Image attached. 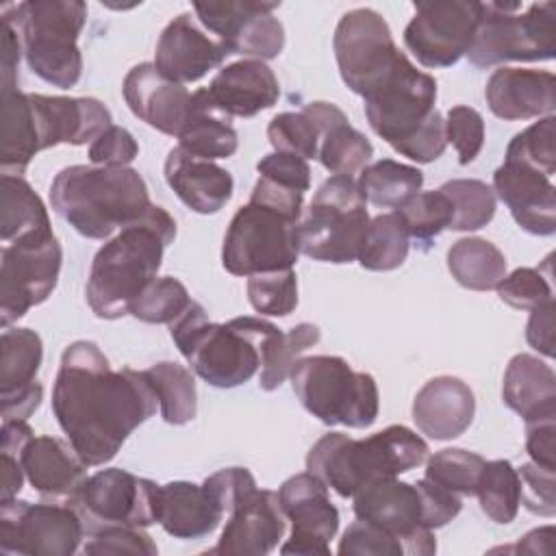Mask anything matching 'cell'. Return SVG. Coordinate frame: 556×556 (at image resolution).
I'll use <instances>...</instances> for the list:
<instances>
[{
  "mask_svg": "<svg viewBox=\"0 0 556 556\" xmlns=\"http://www.w3.org/2000/svg\"><path fill=\"white\" fill-rule=\"evenodd\" d=\"M156 404L146 371L111 369L93 341H74L63 350L52 413L89 467L109 463L128 434L156 413Z\"/></svg>",
  "mask_w": 556,
  "mask_h": 556,
  "instance_id": "6da1fadb",
  "label": "cell"
},
{
  "mask_svg": "<svg viewBox=\"0 0 556 556\" xmlns=\"http://www.w3.org/2000/svg\"><path fill=\"white\" fill-rule=\"evenodd\" d=\"M167 326L191 369L217 389H232L248 382L263 369L282 337L278 326L250 315L213 324L204 306L195 300Z\"/></svg>",
  "mask_w": 556,
  "mask_h": 556,
  "instance_id": "7a4b0ae2",
  "label": "cell"
},
{
  "mask_svg": "<svg viewBox=\"0 0 556 556\" xmlns=\"http://www.w3.org/2000/svg\"><path fill=\"white\" fill-rule=\"evenodd\" d=\"M176 239V222L152 204L141 219L113 235L93 256L87 302L96 317L130 315L132 302L156 278L165 248Z\"/></svg>",
  "mask_w": 556,
  "mask_h": 556,
  "instance_id": "3957f363",
  "label": "cell"
},
{
  "mask_svg": "<svg viewBox=\"0 0 556 556\" xmlns=\"http://www.w3.org/2000/svg\"><path fill=\"white\" fill-rule=\"evenodd\" d=\"M363 102L371 130L397 154L415 163H432L445 152V119L434 109L437 80L417 70L406 54L363 96Z\"/></svg>",
  "mask_w": 556,
  "mask_h": 556,
  "instance_id": "277c9868",
  "label": "cell"
},
{
  "mask_svg": "<svg viewBox=\"0 0 556 556\" xmlns=\"http://www.w3.org/2000/svg\"><path fill=\"white\" fill-rule=\"evenodd\" d=\"M50 204L78 235L111 239L152 206L146 180L132 167L70 165L50 185Z\"/></svg>",
  "mask_w": 556,
  "mask_h": 556,
  "instance_id": "5b68a950",
  "label": "cell"
},
{
  "mask_svg": "<svg viewBox=\"0 0 556 556\" xmlns=\"http://www.w3.org/2000/svg\"><path fill=\"white\" fill-rule=\"evenodd\" d=\"M428 443L406 426H387L365 439L328 432L308 450L306 471L341 497H354L363 486L395 478L426 463Z\"/></svg>",
  "mask_w": 556,
  "mask_h": 556,
  "instance_id": "8992f818",
  "label": "cell"
},
{
  "mask_svg": "<svg viewBox=\"0 0 556 556\" xmlns=\"http://www.w3.org/2000/svg\"><path fill=\"white\" fill-rule=\"evenodd\" d=\"M2 20L15 26L33 74L59 89H70L80 80L78 35L87 20L85 2L26 0L2 7Z\"/></svg>",
  "mask_w": 556,
  "mask_h": 556,
  "instance_id": "52a82bcc",
  "label": "cell"
},
{
  "mask_svg": "<svg viewBox=\"0 0 556 556\" xmlns=\"http://www.w3.org/2000/svg\"><path fill=\"white\" fill-rule=\"evenodd\" d=\"M289 378L302 406L326 426L369 428L378 417L374 376L354 371L341 356H300Z\"/></svg>",
  "mask_w": 556,
  "mask_h": 556,
  "instance_id": "ba28073f",
  "label": "cell"
},
{
  "mask_svg": "<svg viewBox=\"0 0 556 556\" xmlns=\"http://www.w3.org/2000/svg\"><path fill=\"white\" fill-rule=\"evenodd\" d=\"M367 228V202L358 182L352 176H330L298 219L295 239L300 254L341 265L358 258Z\"/></svg>",
  "mask_w": 556,
  "mask_h": 556,
  "instance_id": "9c48e42d",
  "label": "cell"
},
{
  "mask_svg": "<svg viewBox=\"0 0 556 556\" xmlns=\"http://www.w3.org/2000/svg\"><path fill=\"white\" fill-rule=\"evenodd\" d=\"M556 54V2H482V17L467 59L476 67L508 61H549Z\"/></svg>",
  "mask_w": 556,
  "mask_h": 556,
  "instance_id": "30bf717a",
  "label": "cell"
},
{
  "mask_svg": "<svg viewBox=\"0 0 556 556\" xmlns=\"http://www.w3.org/2000/svg\"><path fill=\"white\" fill-rule=\"evenodd\" d=\"M295 224L298 222H289L261 204L248 202L232 215L224 235V269L243 278L263 271L293 269L300 256Z\"/></svg>",
  "mask_w": 556,
  "mask_h": 556,
  "instance_id": "8fae6325",
  "label": "cell"
},
{
  "mask_svg": "<svg viewBox=\"0 0 556 556\" xmlns=\"http://www.w3.org/2000/svg\"><path fill=\"white\" fill-rule=\"evenodd\" d=\"M80 513L67 502L0 504V552L24 556H72L85 539Z\"/></svg>",
  "mask_w": 556,
  "mask_h": 556,
  "instance_id": "7c38bea8",
  "label": "cell"
},
{
  "mask_svg": "<svg viewBox=\"0 0 556 556\" xmlns=\"http://www.w3.org/2000/svg\"><path fill=\"white\" fill-rule=\"evenodd\" d=\"M341 80L358 96L378 87L404 56L387 20L374 9H352L341 15L332 37Z\"/></svg>",
  "mask_w": 556,
  "mask_h": 556,
  "instance_id": "4fadbf2b",
  "label": "cell"
},
{
  "mask_svg": "<svg viewBox=\"0 0 556 556\" xmlns=\"http://www.w3.org/2000/svg\"><path fill=\"white\" fill-rule=\"evenodd\" d=\"M156 489L148 478L111 467L89 476L70 504L80 513L87 536L106 528H148L156 523Z\"/></svg>",
  "mask_w": 556,
  "mask_h": 556,
  "instance_id": "5bb4252c",
  "label": "cell"
},
{
  "mask_svg": "<svg viewBox=\"0 0 556 556\" xmlns=\"http://www.w3.org/2000/svg\"><path fill=\"white\" fill-rule=\"evenodd\" d=\"M63 252L56 237L2 245L0 252V321L9 328L28 308L48 300L61 271Z\"/></svg>",
  "mask_w": 556,
  "mask_h": 556,
  "instance_id": "9a60e30c",
  "label": "cell"
},
{
  "mask_svg": "<svg viewBox=\"0 0 556 556\" xmlns=\"http://www.w3.org/2000/svg\"><path fill=\"white\" fill-rule=\"evenodd\" d=\"M480 17L482 2H415V15L404 28V43L424 67H452L467 54Z\"/></svg>",
  "mask_w": 556,
  "mask_h": 556,
  "instance_id": "2e32d148",
  "label": "cell"
},
{
  "mask_svg": "<svg viewBox=\"0 0 556 556\" xmlns=\"http://www.w3.org/2000/svg\"><path fill=\"white\" fill-rule=\"evenodd\" d=\"M276 7L278 2L228 0L195 2L193 11L200 24L208 28L230 54L269 61L285 48V28L271 13Z\"/></svg>",
  "mask_w": 556,
  "mask_h": 556,
  "instance_id": "e0dca14e",
  "label": "cell"
},
{
  "mask_svg": "<svg viewBox=\"0 0 556 556\" xmlns=\"http://www.w3.org/2000/svg\"><path fill=\"white\" fill-rule=\"evenodd\" d=\"M354 515L397 536L404 554L430 556L437 552L432 530L426 528L424 497L415 484L395 478L376 480L354 495Z\"/></svg>",
  "mask_w": 556,
  "mask_h": 556,
  "instance_id": "ac0fdd59",
  "label": "cell"
},
{
  "mask_svg": "<svg viewBox=\"0 0 556 556\" xmlns=\"http://www.w3.org/2000/svg\"><path fill=\"white\" fill-rule=\"evenodd\" d=\"M278 500L291 521V534L280 554L328 556L339 530V510L328 497V486L311 471L295 473L280 484Z\"/></svg>",
  "mask_w": 556,
  "mask_h": 556,
  "instance_id": "d6986e66",
  "label": "cell"
},
{
  "mask_svg": "<svg viewBox=\"0 0 556 556\" xmlns=\"http://www.w3.org/2000/svg\"><path fill=\"white\" fill-rule=\"evenodd\" d=\"M43 345L30 328H4L0 337V400L2 421L28 419L41 404L43 389L37 382Z\"/></svg>",
  "mask_w": 556,
  "mask_h": 556,
  "instance_id": "ffe728a7",
  "label": "cell"
},
{
  "mask_svg": "<svg viewBox=\"0 0 556 556\" xmlns=\"http://www.w3.org/2000/svg\"><path fill=\"white\" fill-rule=\"evenodd\" d=\"M228 48L208 37L189 13L176 15L161 33L154 50V67L178 85L195 83L228 56Z\"/></svg>",
  "mask_w": 556,
  "mask_h": 556,
  "instance_id": "44dd1931",
  "label": "cell"
},
{
  "mask_svg": "<svg viewBox=\"0 0 556 556\" xmlns=\"http://www.w3.org/2000/svg\"><path fill=\"white\" fill-rule=\"evenodd\" d=\"M285 513L280 508L278 493L267 489H254L243 497L228 515L222 536L208 554H241L263 556L269 554L285 534Z\"/></svg>",
  "mask_w": 556,
  "mask_h": 556,
  "instance_id": "7402d4cb",
  "label": "cell"
},
{
  "mask_svg": "<svg viewBox=\"0 0 556 556\" xmlns=\"http://www.w3.org/2000/svg\"><path fill=\"white\" fill-rule=\"evenodd\" d=\"M493 191L521 230L539 237L556 232V189L543 172L504 161L493 174Z\"/></svg>",
  "mask_w": 556,
  "mask_h": 556,
  "instance_id": "603a6c76",
  "label": "cell"
},
{
  "mask_svg": "<svg viewBox=\"0 0 556 556\" xmlns=\"http://www.w3.org/2000/svg\"><path fill=\"white\" fill-rule=\"evenodd\" d=\"M122 93L128 109L141 122L169 137L180 135L191 113V93L187 87L165 78L154 63L135 65L124 76Z\"/></svg>",
  "mask_w": 556,
  "mask_h": 556,
  "instance_id": "cb8c5ba5",
  "label": "cell"
},
{
  "mask_svg": "<svg viewBox=\"0 0 556 556\" xmlns=\"http://www.w3.org/2000/svg\"><path fill=\"white\" fill-rule=\"evenodd\" d=\"M41 150L59 143L83 146L102 135L111 124L109 109L96 98H67L28 93Z\"/></svg>",
  "mask_w": 556,
  "mask_h": 556,
  "instance_id": "d4e9b609",
  "label": "cell"
},
{
  "mask_svg": "<svg viewBox=\"0 0 556 556\" xmlns=\"http://www.w3.org/2000/svg\"><path fill=\"white\" fill-rule=\"evenodd\" d=\"M20 465L30 486L52 502H72L87 480V463L56 437H33L20 452Z\"/></svg>",
  "mask_w": 556,
  "mask_h": 556,
  "instance_id": "484cf974",
  "label": "cell"
},
{
  "mask_svg": "<svg viewBox=\"0 0 556 556\" xmlns=\"http://www.w3.org/2000/svg\"><path fill=\"white\" fill-rule=\"evenodd\" d=\"M491 113L506 122L552 115L556 106V78L545 70L497 67L484 87Z\"/></svg>",
  "mask_w": 556,
  "mask_h": 556,
  "instance_id": "4316f807",
  "label": "cell"
},
{
  "mask_svg": "<svg viewBox=\"0 0 556 556\" xmlns=\"http://www.w3.org/2000/svg\"><path fill=\"white\" fill-rule=\"evenodd\" d=\"M206 93L217 111L228 117H254L280 98V85L265 61L243 59L222 67Z\"/></svg>",
  "mask_w": 556,
  "mask_h": 556,
  "instance_id": "83f0119b",
  "label": "cell"
},
{
  "mask_svg": "<svg viewBox=\"0 0 556 556\" xmlns=\"http://www.w3.org/2000/svg\"><path fill=\"white\" fill-rule=\"evenodd\" d=\"M476 400L467 382L456 376L428 380L413 400V421L434 441L460 437L473 421Z\"/></svg>",
  "mask_w": 556,
  "mask_h": 556,
  "instance_id": "f1b7e54d",
  "label": "cell"
},
{
  "mask_svg": "<svg viewBox=\"0 0 556 556\" xmlns=\"http://www.w3.org/2000/svg\"><path fill=\"white\" fill-rule=\"evenodd\" d=\"M165 180L191 211L202 215L222 211L232 198L235 187L230 172L213 161L189 154L180 146L172 148L165 159Z\"/></svg>",
  "mask_w": 556,
  "mask_h": 556,
  "instance_id": "f546056e",
  "label": "cell"
},
{
  "mask_svg": "<svg viewBox=\"0 0 556 556\" xmlns=\"http://www.w3.org/2000/svg\"><path fill=\"white\" fill-rule=\"evenodd\" d=\"M224 517L204 484L176 480L156 489V523L174 539H204Z\"/></svg>",
  "mask_w": 556,
  "mask_h": 556,
  "instance_id": "4dcf8cb0",
  "label": "cell"
},
{
  "mask_svg": "<svg viewBox=\"0 0 556 556\" xmlns=\"http://www.w3.org/2000/svg\"><path fill=\"white\" fill-rule=\"evenodd\" d=\"M319 130L317 159L332 176L358 174L374 154L369 139L350 126L345 113L332 102H308L302 109Z\"/></svg>",
  "mask_w": 556,
  "mask_h": 556,
  "instance_id": "1f68e13d",
  "label": "cell"
},
{
  "mask_svg": "<svg viewBox=\"0 0 556 556\" xmlns=\"http://www.w3.org/2000/svg\"><path fill=\"white\" fill-rule=\"evenodd\" d=\"M504 404L523 424L556 417V376L554 369L532 354H515L504 371Z\"/></svg>",
  "mask_w": 556,
  "mask_h": 556,
  "instance_id": "d6a6232c",
  "label": "cell"
},
{
  "mask_svg": "<svg viewBox=\"0 0 556 556\" xmlns=\"http://www.w3.org/2000/svg\"><path fill=\"white\" fill-rule=\"evenodd\" d=\"M178 146L193 156L215 161L237 152L239 139L230 117L215 109L206 87L191 93V113L178 135Z\"/></svg>",
  "mask_w": 556,
  "mask_h": 556,
  "instance_id": "836d02e7",
  "label": "cell"
},
{
  "mask_svg": "<svg viewBox=\"0 0 556 556\" xmlns=\"http://www.w3.org/2000/svg\"><path fill=\"white\" fill-rule=\"evenodd\" d=\"M0 235L2 245L54 235L41 198L22 176H2Z\"/></svg>",
  "mask_w": 556,
  "mask_h": 556,
  "instance_id": "e575fe53",
  "label": "cell"
},
{
  "mask_svg": "<svg viewBox=\"0 0 556 556\" xmlns=\"http://www.w3.org/2000/svg\"><path fill=\"white\" fill-rule=\"evenodd\" d=\"M41 152L30 96L20 89L2 91V176H22Z\"/></svg>",
  "mask_w": 556,
  "mask_h": 556,
  "instance_id": "d590c367",
  "label": "cell"
},
{
  "mask_svg": "<svg viewBox=\"0 0 556 556\" xmlns=\"http://www.w3.org/2000/svg\"><path fill=\"white\" fill-rule=\"evenodd\" d=\"M447 269L460 287L491 291L506 276V256L486 239L465 237L447 250Z\"/></svg>",
  "mask_w": 556,
  "mask_h": 556,
  "instance_id": "8d00e7d4",
  "label": "cell"
},
{
  "mask_svg": "<svg viewBox=\"0 0 556 556\" xmlns=\"http://www.w3.org/2000/svg\"><path fill=\"white\" fill-rule=\"evenodd\" d=\"M356 182L365 202L382 208H397L408 198L419 193L424 185V174L413 165L382 159L365 165Z\"/></svg>",
  "mask_w": 556,
  "mask_h": 556,
  "instance_id": "74e56055",
  "label": "cell"
},
{
  "mask_svg": "<svg viewBox=\"0 0 556 556\" xmlns=\"http://www.w3.org/2000/svg\"><path fill=\"white\" fill-rule=\"evenodd\" d=\"M156 397L161 417L172 426L189 424L198 413V393L193 374L174 361L156 363L143 369Z\"/></svg>",
  "mask_w": 556,
  "mask_h": 556,
  "instance_id": "f35d334b",
  "label": "cell"
},
{
  "mask_svg": "<svg viewBox=\"0 0 556 556\" xmlns=\"http://www.w3.org/2000/svg\"><path fill=\"white\" fill-rule=\"evenodd\" d=\"M410 248V237L402 217L393 213H382L369 219L365 243L358 254V263L369 271H391L397 269Z\"/></svg>",
  "mask_w": 556,
  "mask_h": 556,
  "instance_id": "ab89813d",
  "label": "cell"
},
{
  "mask_svg": "<svg viewBox=\"0 0 556 556\" xmlns=\"http://www.w3.org/2000/svg\"><path fill=\"white\" fill-rule=\"evenodd\" d=\"M476 495L482 513L495 523H510L519 513V476L517 469L504 460H489L482 467Z\"/></svg>",
  "mask_w": 556,
  "mask_h": 556,
  "instance_id": "60d3db41",
  "label": "cell"
},
{
  "mask_svg": "<svg viewBox=\"0 0 556 556\" xmlns=\"http://www.w3.org/2000/svg\"><path fill=\"white\" fill-rule=\"evenodd\" d=\"M452 202V230H478L495 215V191L476 178H456L439 187Z\"/></svg>",
  "mask_w": 556,
  "mask_h": 556,
  "instance_id": "b9f144b4",
  "label": "cell"
},
{
  "mask_svg": "<svg viewBox=\"0 0 556 556\" xmlns=\"http://www.w3.org/2000/svg\"><path fill=\"white\" fill-rule=\"evenodd\" d=\"M395 213L402 217L406 232L413 241L421 245H430L434 237H439L445 228H450L454 208L450 198L441 189H437V191L415 193L402 206H397Z\"/></svg>",
  "mask_w": 556,
  "mask_h": 556,
  "instance_id": "7bdbcfd3",
  "label": "cell"
},
{
  "mask_svg": "<svg viewBox=\"0 0 556 556\" xmlns=\"http://www.w3.org/2000/svg\"><path fill=\"white\" fill-rule=\"evenodd\" d=\"M484 458L476 452H467L460 447H445L430 458H426V480L456 493L471 497L476 495V486L484 467Z\"/></svg>",
  "mask_w": 556,
  "mask_h": 556,
  "instance_id": "ee69618b",
  "label": "cell"
},
{
  "mask_svg": "<svg viewBox=\"0 0 556 556\" xmlns=\"http://www.w3.org/2000/svg\"><path fill=\"white\" fill-rule=\"evenodd\" d=\"M504 161H517L532 169L543 172L545 176H554L556 172V119L547 115L526 130L517 132L508 148Z\"/></svg>",
  "mask_w": 556,
  "mask_h": 556,
  "instance_id": "f6af8a7d",
  "label": "cell"
},
{
  "mask_svg": "<svg viewBox=\"0 0 556 556\" xmlns=\"http://www.w3.org/2000/svg\"><path fill=\"white\" fill-rule=\"evenodd\" d=\"M248 300L261 315L287 317L298 306V276L293 269L263 271L248 278Z\"/></svg>",
  "mask_w": 556,
  "mask_h": 556,
  "instance_id": "bcb514c9",
  "label": "cell"
},
{
  "mask_svg": "<svg viewBox=\"0 0 556 556\" xmlns=\"http://www.w3.org/2000/svg\"><path fill=\"white\" fill-rule=\"evenodd\" d=\"M321 332L315 324L302 321L293 328H289L287 332H282V337L278 339V343L274 345L271 354L267 356L261 376H258V387L263 391H274L278 389L285 378H289L291 367L295 365V361L319 341Z\"/></svg>",
  "mask_w": 556,
  "mask_h": 556,
  "instance_id": "7dc6e473",
  "label": "cell"
},
{
  "mask_svg": "<svg viewBox=\"0 0 556 556\" xmlns=\"http://www.w3.org/2000/svg\"><path fill=\"white\" fill-rule=\"evenodd\" d=\"M191 304L187 287L172 276L154 278L132 302L130 315L146 324H172Z\"/></svg>",
  "mask_w": 556,
  "mask_h": 556,
  "instance_id": "c3c4849f",
  "label": "cell"
},
{
  "mask_svg": "<svg viewBox=\"0 0 556 556\" xmlns=\"http://www.w3.org/2000/svg\"><path fill=\"white\" fill-rule=\"evenodd\" d=\"M267 139L276 152L295 154L300 159H317L319 130L304 113H278L267 126Z\"/></svg>",
  "mask_w": 556,
  "mask_h": 556,
  "instance_id": "681fc988",
  "label": "cell"
},
{
  "mask_svg": "<svg viewBox=\"0 0 556 556\" xmlns=\"http://www.w3.org/2000/svg\"><path fill=\"white\" fill-rule=\"evenodd\" d=\"M547 278L549 276H543L541 269L517 267L515 271L506 274L495 289L504 304L519 311H532L554 300V289Z\"/></svg>",
  "mask_w": 556,
  "mask_h": 556,
  "instance_id": "f907efd6",
  "label": "cell"
},
{
  "mask_svg": "<svg viewBox=\"0 0 556 556\" xmlns=\"http://www.w3.org/2000/svg\"><path fill=\"white\" fill-rule=\"evenodd\" d=\"M445 139L454 146L460 165H469L482 150L484 143V119L482 115L465 104H456L445 117Z\"/></svg>",
  "mask_w": 556,
  "mask_h": 556,
  "instance_id": "816d5d0a",
  "label": "cell"
},
{
  "mask_svg": "<svg viewBox=\"0 0 556 556\" xmlns=\"http://www.w3.org/2000/svg\"><path fill=\"white\" fill-rule=\"evenodd\" d=\"M337 552L343 556H402L404 545L397 536L382 530L380 526L369 523L365 519H356L343 532Z\"/></svg>",
  "mask_w": 556,
  "mask_h": 556,
  "instance_id": "f5cc1de1",
  "label": "cell"
},
{
  "mask_svg": "<svg viewBox=\"0 0 556 556\" xmlns=\"http://www.w3.org/2000/svg\"><path fill=\"white\" fill-rule=\"evenodd\" d=\"M517 476H519V502L534 515L554 517L556 513L554 469L526 463L517 469Z\"/></svg>",
  "mask_w": 556,
  "mask_h": 556,
  "instance_id": "db71d44e",
  "label": "cell"
},
{
  "mask_svg": "<svg viewBox=\"0 0 556 556\" xmlns=\"http://www.w3.org/2000/svg\"><path fill=\"white\" fill-rule=\"evenodd\" d=\"M85 554L106 556V554H139L154 556L159 552L156 543L143 528H106L96 534H89V541L83 545Z\"/></svg>",
  "mask_w": 556,
  "mask_h": 556,
  "instance_id": "11a10c76",
  "label": "cell"
},
{
  "mask_svg": "<svg viewBox=\"0 0 556 556\" xmlns=\"http://www.w3.org/2000/svg\"><path fill=\"white\" fill-rule=\"evenodd\" d=\"M139 154V146L130 130L122 126H109L89 143V161L100 167H128Z\"/></svg>",
  "mask_w": 556,
  "mask_h": 556,
  "instance_id": "9f6ffc18",
  "label": "cell"
},
{
  "mask_svg": "<svg viewBox=\"0 0 556 556\" xmlns=\"http://www.w3.org/2000/svg\"><path fill=\"white\" fill-rule=\"evenodd\" d=\"M202 484L222 506L224 515H228L243 497H248L256 489V480L245 467L219 469L211 473Z\"/></svg>",
  "mask_w": 556,
  "mask_h": 556,
  "instance_id": "6f0895ef",
  "label": "cell"
},
{
  "mask_svg": "<svg viewBox=\"0 0 556 556\" xmlns=\"http://www.w3.org/2000/svg\"><path fill=\"white\" fill-rule=\"evenodd\" d=\"M256 169L261 176H265L278 185L298 189L302 193H306L311 189V167L304 159H300L295 154H287V152L265 154L256 163Z\"/></svg>",
  "mask_w": 556,
  "mask_h": 556,
  "instance_id": "680465c9",
  "label": "cell"
},
{
  "mask_svg": "<svg viewBox=\"0 0 556 556\" xmlns=\"http://www.w3.org/2000/svg\"><path fill=\"white\" fill-rule=\"evenodd\" d=\"M250 202L261 204L278 215H282L289 222H298L302 217V204H304V193L285 185H278L265 176H258Z\"/></svg>",
  "mask_w": 556,
  "mask_h": 556,
  "instance_id": "91938a15",
  "label": "cell"
},
{
  "mask_svg": "<svg viewBox=\"0 0 556 556\" xmlns=\"http://www.w3.org/2000/svg\"><path fill=\"white\" fill-rule=\"evenodd\" d=\"M417 486L424 497V517H426V528L437 530L450 523L463 508L460 495L430 482V480H417Z\"/></svg>",
  "mask_w": 556,
  "mask_h": 556,
  "instance_id": "94428289",
  "label": "cell"
},
{
  "mask_svg": "<svg viewBox=\"0 0 556 556\" xmlns=\"http://www.w3.org/2000/svg\"><path fill=\"white\" fill-rule=\"evenodd\" d=\"M526 450L534 465L556 469V417L526 421Z\"/></svg>",
  "mask_w": 556,
  "mask_h": 556,
  "instance_id": "6125c7cd",
  "label": "cell"
},
{
  "mask_svg": "<svg viewBox=\"0 0 556 556\" xmlns=\"http://www.w3.org/2000/svg\"><path fill=\"white\" fill-rule=\"evenodd\" d=\"M526 341L543 356H554V300L530 311Z\"/></svg>",
  "mask_w": 556,
  "mask_h": 556,
  "instance_id": "be15d7a7",
  "label": "cell"
},
{
  "mask_svg": "<svg viewBox=\"0 0 556 556\" xmlns=\"http://www.w3.org/2000/svg\"><path fill=\"white\" fill-rule=\"evenodd\" d=\"M0 74H2V91H13L17 89V63L22 50V39L15 30V26L7 20H2V30H0Z\"/></svg>",
  "mask_w": 556,
  "mask_h": 556,
  "instance_id": "e7e4bbea",
  "label": "cell"
},
{
  "mask_svg": "<svg viewBox=\"0 0 556 556\" xmlns=\"http://www.w3.org/2000/svg\"><path fill=\"white\" fill-rule=\"evenodd\" d=\"M24 469L20 465V460L11 454H2V486H0V497L2 502L13 500L24 482Z\"/></svg>",
  "mask_w": 556,
  "mask_h": 556,
  "instance_id": "03108f58",
  "label": "cell"
},
{
  "mask_svg": "<svg viewBox=\"0 0 556 556\" xmlns=\"http://www.w3.org/2000/svg\"><path fill=\"white\" fill-rule=\"evenodd\" d=\"M552 536H554V528H552V526L536 528V530L528 532V534L517 543L515 549H517V552H526V554H549L545 547H541V543H543V545H549Z\"/></svg>",
  "mask_w": 556,
  "mask_h": 556,
  "instance_id": "003e7915",
  "label": "cell"
}]
</instances>
